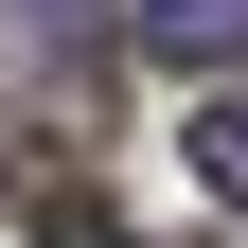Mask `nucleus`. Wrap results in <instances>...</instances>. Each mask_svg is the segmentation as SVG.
<instances>
[{
  "instance_id": "f257e3e1",
  "label": "nucleus",
  "mask_w": 248,
  "mask_h": 248,
  "mask_svg": "<svg viewBox=\"0 0 248 248\" xmlns=\"http://www.w3.org/2000/svg\"><path fill=\"white\" fill-rule=\"evenodd\" d=\"M142 53H160V71H231L248 53V0H142Z\"/></svg>"
},
{
  "instance_id": "7ed1b4c3",
  "label": "nucleus",
  "mask_w": 248,
  "mask_h": 248,
  "mask_svg": "<svg viewBox=\"0 0 248 248\" xmlns=\"http://www.w3.org/2000/svg\"><path fill=\"white\" fill-rule=\"evenodd\" d=\"M53 248H124V231H107V213H53Z\"/></svg>"
},
{
  "instance_id": "f03ea898",
  "label": "nucleus",
  "mask_w": 248,
  "mask_h": 248,
  "mask_svg": "<svg viewBox=\"0 0 248 248\" xmlns=\"http://www.w3.org/2000/svg\"><path fill=\"white\" fill-rule=\"evenodd\" d=\"M195 177H213V195H248V89H231V107L195 124Z\"/></svg>"
}]
</instances>
